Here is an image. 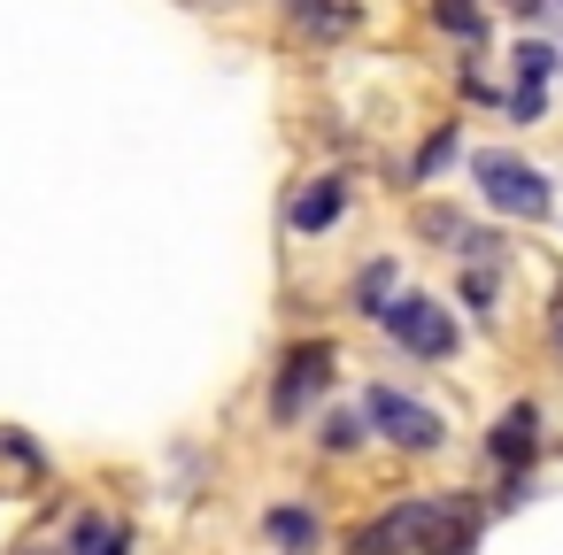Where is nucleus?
Segmentation results:
<instances>
[{
  "instance_id": "obj_8",
  "label": "nucleus",
  "mask_w": 563,
  "mask_h": 555,
  "mask_svg": "<svg viewBox=\"0 0 563 555\" xmlns=\"http://www.w3.org/2000/svg\"><path fill=\"white\" fill-rule=\"evenodd\" d=\"M132 517H109V509H70L63 524V555H132Z\"/></svg>"
},
{
  "instance_id": "obj_15",
  "label": "nucleus",
  "mask_w": 563,
  "mask_h": 555,
  "mask_svg": "<svg viewBox=\"0 0 563 555\" xmlns=\"http://www.w3.org/2000/svg\"><path fill=\"white\" fill-rule=\"evenodd\" d=\"M363 440H371L363 409H324V417H317V455H355Z\"/></svg>"
},
{
  "instance_id": "obj_21",
  "label": "nucleus",
  "mask_w": 563,
  "mask_h": 555,
  "mask_svg": "<svg viewBox=\"0 0 563 555\" xmlns=\"http://www.w3.org/2000/svg\"><path fill=\"white\" fill-rule=\"evenodd\" d=\"M555 9H563V0H555Z\"/></svg>"
},
{
  "instance_id": "obj_14",
  "label": "nucleus",
  "mask_w": 563,
  "mask_h": 555,
  "mask_svg": "<svg viewBox=\"0 0 563 555\" xmlns=\"http://www.w3.org/2000/svg\"><path fill=\"white\" fill-rule=\"evenodd\" d=\"M455 293H463V309H471L478 324H501V263H463Z\"/></svg>"
},
{
  "instance_id": "obj_17",
  "label": "nucleus",
  "mask_w": 563,
  "mask_h": 555,
  "mask_svg": "<svg viewBox=\"0 0 563 555\" xmlns=\"http://www.w3.org/2000/svg\"><path fill=\"white\" fill-rule=\"evenodd\" d=\"M417 232H424V240H448V247H455V255H463V240H471V224H463V217H455V209H432V201H424V209H417Z\"/></svg>"
},
{
  "instance_id": "obj_18",
  "label": "nucleus",
  "mask_w": 563,
  "mask_h": 555,
  "mask_svg": "<svg viewBox=\"0 0 563 555\" xmlns=\"http://www.w3.org/2000/svg\"><path fill=\"white\" fill-rule=\"evenodd\" d=\"M501 116H509V124H540V116H548V93H517V86H501Z\"/></svg>"
},
{
  "instance_id": "obj_19",
  "label": "nucleus",
  "mask_w": 563,
  "mask_h": 555,
  "mask_svg": "<svg viewBox=\"0 0 563 555\" xmlns=\"http://www.w3.org/2000/svg\"><path fill=\"white\" fill-rule=\"evenodd\" d=\"M501 9H509V16L532 32V24H548V9H555V0H501Z\"/></svg>"
},
{
  "instance_id": "obj_2",
  "label": "nucleus",
  "mask_w": 563,
  "mask_h": 555,
  "mask_svg": "<svg viewBox=\"0 0 563 555\" xmlns=\"http://www.w3.org/2000/svg\"><path fill=\"white\" fill-rule=\"evenodd\" d=\"M363 424H371V440L378 447H394V455H440L448 447V417L432 409V401H417V393H401V386H363Z\"/></svg>"
},
{
  "instance_id": "obj_7",
  "label": "nucleus",
  "mask_w": 563,
  "mask_h": 555,
  "mask_svg": "<svg viewBox=\"0 0 563 555\" xmlns=\"http://www.w3.org/2000/svg\"><path fill=\"white\" fill-rule=\"evenodd\" d=\"M340 217H347V178L340 170H317V178H301L286 193V232L294 240H324Z\"/></svg>"
},
{
  "instance_id": "obj_11",
  "label": "nucleus",
  "mask_w": 563,
  "mask_h": 555,
  "mask_svg": "<svg viewBox=\"0 0 563 555\" xmlns=\"http://www.w3.org/2000/svg\"><path fill=\"white\" fill-rule=\"evenodd\" d=\"M548 78H563V47L540 40V32H525V40L509 47V86H517V93H548Z\"/></svg>"
},
{
  "instance_id": "obj_9",
  "label": "nucleus",
  "mask_w": 563,
  "mask_h": 555,
  "mask_svg": "<svg viewBox=\"0 0 563 555\" xmlns=\"http://www.w3.org/2000/svg\"><path fill=\"white\" fill-rule=\"evenodd\" d=\"M263 540H271V555H317L324 547V517L309 501H271L263 509Z\"/></svg>"
},
{
  "instance_id": "obj_13",
  "label": "nucleus",
  "mask_w": 563,
  "mask_h": 555,
  "mask_svg": "<svg viewBox=\"0 0 563 555\" xmlns=\"http://www.w3.org/2000/svg\"><path fill=\"white\" fill-rule=\"evenodd\" d=\"M455 155H463V124H432V132L417 140V155H409V186H432Z\"/></svg>"
},
{
  "instance_id": "obj_6",
  "label": "nucleus",
  "mask_w": 563,
  "mask_h": 555,
  "mask_svg": "<svg viewBox=\"0 0 563 555\" xmlns=\"http://www.w3.org/2000/svg\"><path fill=\"white\" fill-rule=\"evenodd\" d=\"M486 463L501 478H532V463H540V401H509L486 424Z\"/></svg>"
},
{
  "instance_id": "obj_4",
  "label": "nucleus",
  "mask_w": 563,
  "mask_h": 555,
  "mask_svg": "<svg viewBox=\"0 0 563 555\" xmlns=\"http://www.w3.org/2000/svg\"><path fill=\"white\" fill-rule=\"evenodd\" d=\"M332 378H340V347L332 340H294L286 363H278V378H271V417L278 424H309L317 401L332 393Z\"/></svg>"
},
{
  "instance_id": "obj_3",
  "label": "nucleus",
  "mask_w": 563,
  "mask_h": 555,
  "mask_svg": "<svg viewBox=\"0 0 563 555\" xmlns=\"http://www.w3.org/2000/svg\"><path fill=\"white\" fill-rule=\"evenodd\" d=\"M378 332H386L401 355H417V363H448V355L463 347V324H455V309H448L440 293H394L386 317H378Z\"/></svg>"
},
{
  "instance_id": "obj_12",
  "label": "nucleus",
  "mask_w": 563,
  "mask_h": 555,
  "mask_svg": "<svg viewBox=\"0 0 563 555\" xmlns=\"http://www.w3.org/2000/svg\"><path fill=\"white\" fill-rule=\"evenodd\" d=\"M394 278H401V263H394V255H371V263H363V270H355V278H347V309H355V317H371V324H378V317H386V301H394V293H401V286H394Z\"/></svg>"
},
{
  "instance_id": "obj_5",
  "label": "nucleus",
  "mask_w": 563,
  "mask_h": 555,
  "mask_svg": "<svg viewBox=\"0 0 563 555\" xmlns=\"http://www.w3.org/2000/svg\"><path fill=\"white\" fill-rule=\"evenodd\" d=\"M432 509H440V493H401L394 509H378V517H363L347 532V555H424Z\"/></svg>"
},
{
  "instance_id": "obj_1",
  "label": "nucleus",
  "mask_w": 563,
  "mask_h": 555,
  "mask_svg": "<svg viewBox=\"0 0 563 555\" xmlns=\"http://www.w3.org/2000/svg\"><path fill=\"white\" fill-rule=\"evenodd\" d=\"M471 186L501 224H555V178L509 147H478L471 155Z\"/></svg>"
},
{
  "instance_id": "obj_20",
  "label": "nucleus",
  "mask_w": 563,
  "mask_h": 555,
  "mask_svg": "<svg viewBox=\"0 0 563 555\" xmlns=\"http://www.w3.org/2000/svg\"><path fill=\"white\" fill-rule=\"evenodd\" d=\"M548 347L563 355V301H555V317H548Z\"/></svg>"
},
{
  "instance_id": "obj_16",
  "label": "nucleus",
  "mask_w": 563,
  "mask_h": 555,
  "mask_svg": "<svg viewBox=\"0 0 563 555\" xmlns=\"http://www.w3.org/2000/svg\"><path fill=\"white\" fill-rule=\"evenodd\" d=\"M432 32H448V40H463V47H478L486 40V9H478V0H432Z\"/></svg>"
},
{
  "instance_id": "obj_10",
  "label": "nucleus",
  "mask_w": 563,
  "mask_h": 555,
  "mask_svg": "<svg viewBox=\"0 0 563 555\" xmlns=\"http://www.w3.org/2000/svg\"><path fill=\"white\" fill-rule=\"evenodd\" d=\"M286 24H294V40L332 47V40L355 32V9H347V0H286Z\"/></svg>"
}]
</instances>
